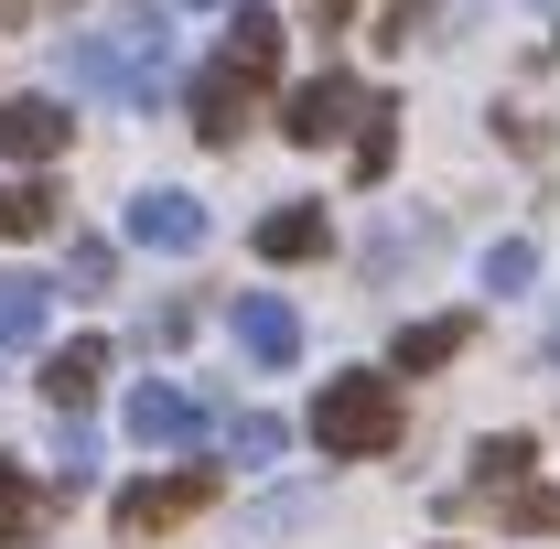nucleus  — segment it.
<instances>
[{
    "label": "nucleus",
    "instance_id": "obj_18",
    "mask_svg": "<svg viewBox=\"0 0 560 549\" xmlns=\"http://www.w3.org/2000/svg\"><path fill=\"white\" fill-rule=\"evenodd\" d=\"M528 280H539V237H495L486 248V291L506 302V291H528Z\"/></svg>",
    "mask_w": 560,
    "mask_h": 549
},
{
    "label": "nucleus",
    "instance_id": "obj_1",
    "mask_svg": "<svg viewBox=\"0 0 560 549\" xmlns=\"http://www.w3.org/2000/svg\"><path fill=\"white\" fill-rule=\"evenodd\" d=\"M162 75H173V33L162 22L66 33V86H86V97H162Z\"/></svg>",
    "mask_w": 560,
    "mask_h": 549
},
{
    "label": "nucleus",
    "instance_id": "obj_25",
    "mask_svg": "<svg viewBox=\"0 0 560 549\" xmlns=\"http://www.w3.org/2000/svg\"><path fill=\"white\" fill-rule=\"evenodd\" d=\"M184 11H237V0H184Z\"/></svg>",
    "mask_w": 560,
    "mask_h": 549
},
{
    "label": "nucleus",
    "instance_id": "obj_3",
    "mask_svg": "<svg viewBox=\"0 0 560 549\" xmlns=\"http://www.w3.org/2000/svg\"><path fill=\"white\" fill-rule=\"evenodd\" d=\"M206 506H215V475H206V464H184V475H140V484H119L108 528H119V539H162V528H184V517H206Z\"/></svg>",
    "mask_w": 560,
    "mask_h": 549
},
{
    "label": "nucleus",
    "instance_id": "obj_12",
    "mask_svg": "<svg viewBox=\"0 0 560 549\" xmlns=\"http://www.w3.org/2000/svg\"><path fill=\"white\" fill-rule=\"evenodd\" d=\"M464 344H475V324H464V313H431V324H410V335H399V355H388V366H399V377H431V366H453Z\"/></svg>",
    "mask_w": 560,
    "mask_h": 549
},
{
    "label": "nucleus",
    "instance_id": "obj_13",
    "mask_svg": "<svg viewBox=\"0 0 560 549\" xmlns=\"http://www.w3.org/2000/svg\"><path fill=\"white\" fill-rule=\"evenodd\" d=\"M528 464H539V442H528V431L475 442V484H486V495H517V484H528Z\"/></svg>",
    "mask_w": 560,
    "mask_h": 549
},
{
    "label": "nucleus",
    "instance_id": "obj_4",
    "mask_svg": "<svg viewBox=\"0 0 560 549\" xmlns=\"http://www.w3.org/2000/svg\"><path fill=\"white\" fill-rule=\"evenodd\" d=\"M355 119H366V86H355V75H302V86L280 97V130L302 140V151H324V140H346Z\"/></svg>",
    "mask_w": 560,
    "mask_h": 549
},
{
    "label": "nucleus",
    "instance_id": "obj_16",
    "mask_svg": "<svg viewBox=\"0 0 560 549\" xmlns=\"http://www.w3.org/2000/svg\"><path fill=\"white\" fill-rule=\"evenodd\" d=\"M388 119H399V108H388V97H366V130H355V184H377V173L399 162V130H388Z\"/></svg>",
    "mask_w": 560,
    "mask_h": 549
},
{
    "label": "nucleus",
    "instance_id": "obj_5",
    "mask_svg": "<svg viewBox=\"0 0 560 549\" xmlns=\"http://www.w3.org/2000/svg\"><path fill=\"white\" fill-rule=\"evenodd\" d=\"M119 226H130V248H162V259H195V248H206V206H195L184 184H140Z\"/></svg>",
    "mask_w": 560,
    "mask_h": 549
},
{
    "label": "nucleus",
    "instance_id": "obj_14",
    "mask_svg": "<svg viewBox=\"0 0 560 549\" xmlns=\"http://www.w3.org/2000/svg\"><path fill=\"white\" fill-rule=\"evenodd\" d=\"M44 313H55V291H44L33 270L0 280V344H33V335H44Z\"/></svg>",
    "mask_w": 560,
    "mask_h": 549
},
{
    "label": "nucleus",
    "instance_id": "obj_8",
    "mask_svg": "<svg viewBox=\"0 0 560 549\" xmlns=\"http://www.w3.org/2000/svg\"><path fill=\"white\" fill-rule=\"evenodd\" d=\"M248 108H259V86L237 66H206L195 75V140H215V151H237V130H248Z\"/></svg>",
    "mask_w": 560,
    "mask_h": 549
},
{
    "label": "nucleus",
    "instance_id": "obj_23",
    "mask_svg": "<svg viewBox=\"0 0 560 549\" xmlns=\"http://www.w3.org/2000/svg\"><path fill=\"white\" fill-rule=\"evenodd\" d=\"M313 11H324V22H346V11H355V0H313Z\"/></svg>",
    "mask_w": 560,
    "mask_h": 549
},
{
    "label": "nucleus",
    "instance_id": "obj_24",
    "mask_svg": "<svg viewBox=\"0 0 560 549\" xmlns=\"http://www.w3.org/2000/svg\"><path fill=\"white\" fill-rule=\"evenodd\" d=\"M539 344H550V366H560V313H550V335H539Z\"/></svg>",
    "mask_w": 560,
    "mask_h": 549
},
{
    "label": "nucleus",
    "instance_id": "obj_21",
    "mask_svg": "<svg viewBox=\"0 0 560 549\" xmlns=\"http://www.w3.org/2000/svg\"><path fill=\"white\" fill-rule=\"evenodd\" d=\"M431 11H442V0H388V11H377V44H388V55H410V33L431 22Z\"/></svg>",
    "mask_w": 560,
    "mask_h": 549
},
{
    "label": "nucleus",
    "instance_id": "obj_19",
    "mask_svg": "<svg viewBox=\"0 0 560 549\" xmlns=\"http://www.w3.org/2000/svg\"><path fill=\"white\" fill-rule=\"evenodd\" d=\"M55 226V195L44 184H0V237H44Z\"/></svg>",
    "mask_w": 560,
    "mask_h": 549
},
{
    "label": "nucleus",
    "instance_id": "obj_9",
    "mask_svg": "<svg viewBox=\"0 0 560 549\" xmlns=\"http://www.w3.org/2000/svg\"><path fill=\"white\" fill-rule=\"evenodd\" d=\"M66 108H55V97H0V162H55V151H66Z\"/></svg>",
    "mask_w": 560,
    "mask_h": 549
},
{
    "label": "nucleus",
    "instance_id": "obj_17",
    "mask_svg": "<svg viewBox=\"0 0 560 549\" xmlns=\"http://www.w3.org/2000/svg\"><path fill=\"white\" fill-rule=\"evenodd\" d=\"M280 442H291V431H280L270 410H237V420H226V464H280Z\"/></svg>",
    "mask_w": 560,
    "mask_h": 549
},
{
    "label": "nucleus",
    "instance_id": "obj_10",
    "mask_svg": "<svg viewBox=\"0 0 560 549\" xmlns=\"http://www.w3.org/2000/svg\"><path fill=\"white\" fill-rule=\"evenodd\" d=\"M97 377H108V344L97 335H75L44 355V399H55V420H86V399H97Z\"/></svg>",
    "mask_w": 560,
    "mask_h": 549
},
{
    "label": "nucleus",
    "instance_id": "obj_20",
    "mask_svg": "<svg viewBox=\"0 0 560 549\" xmlns=\"http://www.w3.org/2000/svg\"><path fill=\"white\" fill-rule=\"evenodd\" d=\"M86 475H97V431H86V420H66V442H55V495H75Z\"/></svg>",
    "mask_w": 560,
    "mask_h": 549
},
{
    "label": "nucleus",
    "instance_id": "obj_6",
    "mask_svg": "<svg viewBox=\"0 0 560 549\" xmlns=\"http://www.w3.org/2000/svg\"><path fill=\"white\" fill-rule=\"evenodd\" d=\"M130 442L140 453H195V442H206V399L173 388V377H140L130 388Z\"/></svg>",
    "mask_w": 560,
    "mask_h": 549
},
{
    "label": "nucleus",
    "instance_id": "obj_11",
    "mask_svg": "<svg viewBox=\"0 0 560 549\" xmlns=\"http://www.w3.org/2000/svg\"><path fill=\"white\" fill-rule=\"evenodd\" d=\"M324 248H335L324 206H270L259 215V259H280V270H291V259H324Z\"/></svg>",
    "mask_w": 560,
    "mask_h": 549
},
{
    "label": "nucleus",
    "instance_id": "obj_2",
    "mask_svg": "<svg viewBox=\"0 0 560 549\" xmlns=\"http://www.w3.org/2000/svg\"><path fill=\"white\" fill-rule=\"evenodd\" d=\"M399 420H410V410H399V388L355 366V377H324V399H313V442H324L335 464H377V453L399 442Z\"/></svg>",
    "mask_w": 560,
    "mask_h": 549
},
{
    "label": "nucleus",
    "instance_id": "obj_7",
    "mask_svg": "<svg viewBox=\"0 0 560 549\" xmlns=\"http://www.w3.org/2000/svg\"><path fill=\"white\" fill-rule=\"evenodd\" d=\"M226 335H237V355H248V366H291V355H302V313H291L280 291H237Z\"/></svg>",
    "mask_w": 560,
    "mask_h": 549
},
{
    "label": "nucleus",
    "instance_id": "obj_26",
    "mask_svg": "<svg viewBox=\"0 0 560 549\" xmlns=\"http://www.w3.org/2000/svg\"><path fill=\"white\" fill-rule=\"evenodd\" d=\"M550 528H560V495H550Z\"/></svg>",
    "mask_w": 560,
    "mask_h": 549
},
{
    "label": "nucleus",
    "instance_id": "obj_15",
    "mask_svg": "<svg viewBox=\"0 0 560 549\" xmlns=\"http://www.w3.org/2000/svg\"><path fill=\"white\" fill-rule=\"evenodd\" d=\"M33 528H44V484L22 464H0V549H33Z\"/></svg>",
    "mask_w": 560,
    "mask_h": 549
},
{
    "label": "nucleus",
    "instance_id": "obj_22",
    "mask_svg": "<svg viewBox=\"0 0 560 549\" xmlns=\"http://www.w3.org/2000/svg\"><path fill=\"white\" fill-rule=\"evenodd\" d=\"M66 280H75V291H108V248H97V237H75V248H66Z\"/></svg>",
    "mask_w": 560,
    "mask_h": 549
}]
</instances>
